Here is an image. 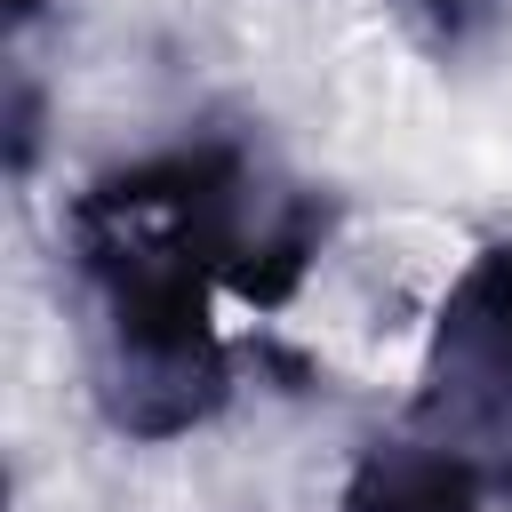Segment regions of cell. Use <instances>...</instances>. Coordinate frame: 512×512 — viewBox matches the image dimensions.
<instances>
[{
	"instance_id": "8992f818",
	"label": "cell",
	"mask_w": 512,
	"mask_h": 512,
	"mask_svg": "<svg viewBox=\"0 0 512 512\" xmlns=\"http://www.w3.org/2000/svg\"><path fill=\"white\" fill-rule=\"evenodd\" d=\"M40 8H48V0H8V16H16V24H32Z\"/></svg>"
},
{
	"instance_id": "5b68a950",
	"label": "cell",
	"mask_w": 512,
	"mask_h": 512,
	"mask_svg": "<svg viewBox=\"0 0 512 512\" xmlns=\"http://www.w3.org/2000/svg\"><path fill=\"white\" fill-rule=\"evenodd\" d=\"M32 152H40V88L16 72V88H8V168L32 176Z\"/></svg>"
},
{
	"instance_id": "277c9868",
	"label": "cell",
	"mask_w": 512,
	"mask_h": 512,
	"mask_svg": "<svg viewBox=\"0 0 512 512\" xmlns=\"http://www.w3.org/2000/svg\"><path fill=\"white\" fill-rule=\"evenodd\" d=\"M408 16H416V32L432 40V48H472L496 16H504V0H400Z\"/></svg>"
},
{
	"instance_id": "7a4b0ae2",
	"label": "cell",
	"mask_w": 512,
	"mask_h": 512,
	"mask_svg": "<svg viewBox=\"0 0 512 512\" xmlns=\"http://www.w3.org/2000/svg\"><path fill=\"white\" fill-rule=\"evenodd\" d=\"M408 432L464 456L488 496H512V248H480L424 344Z\"/></svg>"
},
{
	"instance_id": "6da1fadb",
	"label": "cell",
	"mask_w": 512,
	"mask_h": 512,
	"mask_svg": "<svg viewBox=\"0 0 512 512\" xmlns=\"http://www.w3.org/2000/svg\"><path fill=\"white\" fill-rule=\"evenodd\" d=\"M96 296V408L128 440H184L232 400V352L208 320V256L160 216H64Z\"/></svg>"
},
{
	"instance_id": "3957f363",
	"label": "cell",
	"mask_w": 512,
	"mask_h": 512,
	"mask_svg": "<svg viewBox=\"0 0 512 512\" xmlns=\"http://www.w3.org/2000/svg\"><path fill=\"white\" fill-rule=\"evenodd\" d=\"M344 512H488V480L432 440H376L344 480Z\"/></svg>"
}]
</instances>
